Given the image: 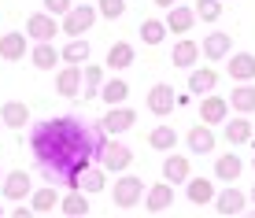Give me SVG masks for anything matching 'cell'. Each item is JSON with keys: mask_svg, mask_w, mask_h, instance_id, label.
<instances>
[{"mask_svg": "<svg viewBox=\"0 0 255 218\" xmlns=\"http://www.w3.org/2000/svg\"><path fill=\"white\" fill-rule=\"evenodd\" d=\"M104 137H108L104 129L85 126L82 118L59 115V118H45V122L33 126L30 148H33L37 167L45 170V178L52 181V185L78 189L82 185V174L93 167Z\"/></svg>", "mask_w": 255, "mask_h": 218, "instance_id": "1", "label": "cell"}, {"mask_svg": "<svg viewBox=\"0 0 255 218\" xmlns=\"http://www.w3.org/2000/svg\"><path fill=\"white\" fill-rule=\"evenodd\" d=\"M96 19H100V11H96L89 0H82V4H74L63 19H59V30H63L67 37H85V33L96 26Z\"/></svg>", "mask_w": 255, "mask_h": 218, "instance_id": "2", "label": "cell"}, {"mask_svg": "<svg viewBox=\"0 0 255 218\" xmlns=\"http://www.w3.org/2000/svg\"><path fill=\"white\" fill-rule=\"evenodd\" d=\"M96 159H100V167L108 170V174H122L133 163V152H129L126 144H119L115 137H104L100 141V152H96Z\"/></svg>", "mask_w": 255, "mask_h": 218, "instance_id": "3", "label": "cell"}, {"mask_svg": "<svg viewBox=\"0 0 255 218\" xmlns=\"http://www.w3.org/2000/svg\"><path fill=\"white\" fill-rule=\"evenodd\" d=\"M137 204H144V181H140L137 174H122L115 181V207L133 211Z\"/></svg>", "mask_w": 255, "mask_h": 218, "instance_id": "4", "label": "cell"}, {"mask_svg": "<svg viewBox=\"0 0 255 218\" xmlns=\"http://www.w3.org/2000/svg\"><path fill=\"white\" fill-rule=\"evenodd\" d=\"M133 126H137V111L126 108V104L108 108V115L100 118V129H104L108 137H119V133H126V129H133Z\"/></svg>", "mask_w": 255, "mask_h": 218, "instance_id": "5", "label": "cell"}, {"mask_svg": "<svg viewBox=\"0 0 255 218\" xmlns=\"http://www.w3.org/2000/svg\"><path fill=\"white\" fill-rule=\"evenodd\" d=\"M174 108H178V93H174V85L159 82V85L148 89V111H152V115L166 118V115H174Z\"/></svg>", "mask_w": 255, "mask_h": 218, "instance_id": "6", "label": "cell"}, {"mask_svg": "<svg viewBox=\"0 0 255 218\" xmlns=\"http://www.w3.org/2000/svg\"><path fill=\"white\" fill-rule=\"evenodd\" d=\"M56 33H59V22L52 11H33L26 19V37L30 41H56Z\"/></svg>", "mask_w": 255, "mask_h": 218, "instance_id": "7", "label": "cell"}, {"mask_svg": "<svg viewBox=\"0 0 255 218\" xmlns=\"http://www.w3.org/2000/svg\"><path fill=\"white\" fill-rule=\"evenodd\" d=\"M200 118H204L207 126H222V122L230 118V100H226V97H215V93L200 97Z\"/></svg>", "mask_w": 255, "mask_h": 218, "instance_id": "8", "label": "cell"}, {"mask_svg": "<svg viewBox=\"0 0 255 218\" xmlns=\"http://www.w3.org/2000/svg\"><path fill=\"white\" fill-rule=\"evenodd\" d=\"M233 52V37L226 30H215V33H207L204 37V45H200V56L211 59V63H218V59H226Z\"/></svg>", "mask_w": 255, "mask_h": 218, "instance_id": "9", "label": "cell"}, {"mask_svg": "<svg viewBox=\"0 0 255 218\" xmlns=\"http://www.w3.org/2000/svg\"><path fill=\"white\" fill-rule=\"evenodd\" d=\"M0 193H4V200H26L33 193V178L26 170H11V174H4V181H0Z\"/></svg>", "mask_w": 255, "mask_h": 218, "instance_id": "10", "label": "cell"}, {"mask_svg": "<svg viewBox=\"0 0 255 218\" xmlns=\"http://www.w3.org/2000/svg\"><path fill=\"white\" fill-rule=\"evenodd\" d=\"M174 207V185L170 181H159V185H152L144 193V211L148 215H163V211H170Z\"/></svg>", "mask_w": 255, "mask_h": 218, "instance_id": "11", "label": "cell"}, {"mask_svg": "<svg viewBox=\"0 0 255 218\" xmlns=\"http://www.w3.org/2000/svg\"><path fill=\"white\" fill-rule=\"evenodd\" d=\"M56 93L67 97V100L82 97V67L78 63H63V71L56 74Z\"/></svg>", "mask_w": 255, "mask_h": 218, "instance_id": "12", "label": "cell"}, {"mask_svg": "<svg viewBox=\"0 0 255 218\" xmlns=\"http://www.w3.org/2000/svg\"><path fill=\"white\" fill-rule=\"evenodd\" d=\"M185 144H189V152L192 155H207V152H215V126H207V122H200V126H192L189 133H185Z\"/></svg>", "mask_w": 255, "mask_h": 218, "instance_id": "13", "label": "cell"}, {"mask_svg": "<svg viewBox=\"0 0 255 218\" xmlns=\"http://www.w3.org/2000/svg\"><path fill=\"white\" fill-rule=\"evenodd\" d=\"M196 26V11L185 4H174V7H166V30L170 33H178V37H185V33Z\"/></svg>", "mask_w": 255, "mask_h": 218, "instance_id": "14", "label": "cell"}, {"mask_svg": "<svg viewBox=\"0 0 255 218\" xmlns=\"http://www.w3.org/2000/svg\"><path fill=\"white\" fill-rule=\"evenodd\" d=\"M215 85H218L215 67H192L189 71V93L192 97H207V93H215Z\"/></svg>", "mask_w": 255, "mask_h": 218, "instance_id": "15", "label": "cell"}, {"mask_svg": "<svg viewBox=\"0 0 255 218\" xmlns=\"http://www.w3.org/2000/svg\"><path fill=\"white\" fill-rule=\"evenodd\" d=\"M189 178H192L189 159H185V155H178V152H170L163 159V181H170V185H185Z\"/></svg>", "mask_w": 255, "mask_h": 218, "instance_id": "16", "label": "cell"}, {"mask_svg": "<svg viewBox=\"0 0 255 218\" xmlns=\"http://www.w3.org/2000/svg\"><path fill=\"white\" fill-rule=\"evenodd\" d=\"M226 63H230V78L233 82H252L255 78V56L252 52H230Z\"/></svg>", "mask_w": 255, "mask_h": 218, "instance_id": "17", "label": "cell"}, {"mask_svg": "<svg viewBox=\"0 0 255 218\" xmlns=\"http://www.w3.org/2000/svg\"><path fill=\"white\" fill-rule=\"evenodd\" d=\"M59 52L52 41H33V48H30V63L37 67V71H56V63H59Z\"/></svg>", "mask_w": 255, "mask_h": 218, "instance_id": "18", "label": "cell"}, {"mask_svg": "<svg viewBox=\"0 0 255 218\" xmlns=\"http://www.w3.org/2000/svg\"><path fill=\"white\" fill-rule=\"evenodd\" d=\"M26 33L22 30H11V33H4L0 37V59H7V63H15V59H22V56H30L26 52Z\"/></svg>", "mask_w": 255, "mask_h": 218, "instance_id": "19", "label": "cell"}, {"mask_svg": "<svg viewBox=\"0 0 255 218\" xmlns=\"http://www.w3.org/2000/svg\"><path fill=\"white\" fill-rule=\"evenodd\" d=\"M222 137H226V144H248L252 141V122H248V115L226 118L222 122Z\"/></svg>", "mask_w": 255, "mask_h": 218, "instance_id": "20", "label": "cell"}, {"mask_svg": "<svg viewBox=\"0 0 255 218\" xmlns=\"http://www.w3.org/2000/svg\"><path fill=\"white\" fill-rule=\"evenodd\" d=\"M185 196H189V204H196V207L215 204V181L211 178H189L185 181Z\"/></svg>", "mask_w": 255, "mask_h": 218, "instance_id": "21", "label": "cell"}, {"mask_svg": "<svg viewBox=\"0 0 255 218\" xmlns=\"http://www.w3.org/2000/svg\"><path fill=\"white\" fill-rule=\"evenodd\" d=\"M244 207H248V196L237 193V189H222V193H215V211L218 215H244Z\"/></svg>", "mask_w": 255, "mask_h": 218, "instance_id": "22", "label": "cell"}, {"mask_svg": "<svg viewBox=\"0 0 255 218\" xmlns=\"http://www.w3.org/2000/svg\"><path fill=\"white\" fill-rule=\"evenodd\" d=\"M230 108L237 111V115H255V85H248V82L233 85V93H230Z\"/></svg>", "mask_w": 255, "mask_h": 218, "instance_id": "23", "label": "cell"}, {"mask_svg": "<svg viewBox=\"0 0 255 218\" xmlns=\"http://www.w3.org/2000/svg\"><path fill=\"white\" fill-rule=\"evenodd\" d=\"M196 59H200V45L196 41H178V45H174V52H170V63L174 67H181V71H192V67H196Z\"/></svg>", "mask_w": 255, "mask_h": 218, "instance_id": "24", "label": "cell"}, {"mask_svg": "<svg viewBox=\"0 0 255 218\" xmlns=\"http://www.w3.org/2000/svg\"><path fill=\"white\" fill-rule=\"evenodd\" d=\"M0 118H4L7 129H26V122H30V108H26L22 100H7L4 108H0Z\"/></svg>", "mask_w": 255, "mask_h": 218, "instance_id": "25", "label": "cell"}, {"mask_svg": "<svg viewBox=\"0 0 255 218\" xmlns=\"http://www.w3.org/2000/svg\"><path fill=\"white\" fill-rule=\"evenodd\" d=\"M241 170H244V159L237 152H226V155H218V159H215V178L218 181H237V178H241Z\"/></svg>", "mask_w": 255, "mask_h": 218, "instance_id": "26", "label": "cell"}, {"mask_svg": "<svg viewBox=\"0 0 255 218\" xmlns=\"http://www.w3.org/2000/svg\"><path fill=\"white\" fill-rule=\"evenodd\" d=\"M59 211H63L67 218H85L89 215V200H85L82 189H67V196L59 200Z\"/></svg>", "mask_w": 255, "mask_h": 218, "instance_id": "27", "label": "cell"}, {"mask_svg": "<svg viewBox=\"0 0 255 218\" xmlns=\"http://www.w3.org/2000/svg\"><path fill=\"white\" fill-rule=\"evenodd\" d=\"M100 85H104V67L100 63H85V71H82V97L96 100L100 97Z\"/></svg>", "mask_w": 255, "mask_h": 218, "instance_id": "28", "label": "cell"}, {"mask_svg": "<svg viewBox=\"0 0 255 218\" xmlns=\"http://www.w3.org/2000/svg\"><path fill=\"white\" fill-rule=\"evenodd\" d=\"M59 200H63V196H56V185H48V189L30 193V207H33V215H52L59 207Z\"/></svg>", "mask_w": 255, "mask_h": 218, "instance_id": "29", "label": "cell"}, {"mask_svg": "<svg viewBox=\"0 0 255 218\" xmlns=\"http://www.w3.org/2000/svg\"><path fill=\"white\" fill-rule=\"evenodd\" d=\"M59 56H63V63H78V67H85L93 52H89V41H85V37H70Z\"/></svg>", "mask_w": 255, "mask_h": 218, "instance_id": "30", "label": "cell"}, {"mask_svg": "<svg viewBox=\"0 0 255 218\" xmlns=\"http://www.w3.org/2000/svg\"><path fill=\"white\" fill-rule=\"evenodd\" d=\"M129 63H133V45L129 41H115L108 48V71H126Z\"/></svg>", "mask_w": 255, "mask_h": 218, "instance_id": "31", "label": "cell"}, {"mask_svg": "<svg viewBox=\"0 0 255 218\" xmlns=\"http://www.w3.org/2000/svg\"><path fill=\"white\" fill-rule=\"evenodd\" d=\"M126 97H129V85L122 82V78H111V82L100 85V100L108 104V108H115V104H126Z\"/></svg>", "mask_w": 255, "mask_h": 218, "instance_id": "32", "label": "cell"}, {"mask_svg": "<svg viewBox=\"0 0 255 218\" xmlns=\"http://www.w3.org/2000/svg\"><path fill=\"white\" fill-rule=\"evenodd\" d=\"M78 189H82L85 196L104 193V189H108V170H104V167H89V170L82 174V185H78Z\"/></svg>", "mask_w": 255, "mask_h": 218, "instance_id": "33", "label": "cell"}, {"mask_svg": "<svg viewBox=\"0 0 255 218\" xmlns=\"http://www.w3.org/2000/svg\"><path fill=\"white\" fill-rule=\"evenodd\" d=\"M166 33H170V30H166V19H144V22H140V41H144V45H163V41H166Z\"/></svg>", "mask_w": 255, "mask_h": 218, "instance_id": "34", "label": "cell"}, {"mask_svg": "<svg viewBox=\"0 0 255 218\" xmlns=\"http://www.w3.org/2000/svg\"><path fill=\"white\" fill-rule=\"evenodd\" d=\"M148 144H152L155 152H174V144H178V129H174V126H155L152 133H148Z\"/></svg>", "mask_w": 255, "mask_h": 218, "instance_id": "35", "label": "cell"}, {"mask_svg": "<svg viewBox=\"0 0 255 218\" xmlns=\"http://www.w3.org/2000/svg\"><path fill=\"white\" fill-rule=\"evenodd\" d=\"M192 11H196V19H204V22H218L222 19V0H196Z\"/></svg>", "mask_w": 255, "mask_h": 218, "instance_id": "36", "label": "cell"}, {"mask_svg": "<svg viewBox=\"0 0 255 218\" xmlns=\"http://www.w3.org/2000/svg\"><path fill=\"white\" fill-rule=\"evenodd\" d=\"M96 11H100V19H122L126 0H96Z\"/></svg>", "mask_w": 255, "mask_h": 218, "instance_id": "37", "label": "cell"}, {"mask_svg": "<svg viewBox=\"0 0 255 218\" xmlns=\"http://www.w3.org/2000/svg\"><path fill=\"white\" fill-rule=\"evenodd\" d=\"M70 7H74V0H45V11H52L56 19H63Z\"/></svg>", "mask_w": 255, "mask_h": 218, "instance_id": "38", "label": "cell"}, {"mask_svg": "<svg viewBox=\"0 0 255 218\" xmlns=\"http://www.w3.org/2000/svg\"><path fill=\"white\" fill-rule=\"evenodd\" d=\"M11 215H15V218H30V215H33V207H26V204H22V207H15Z\"/></svg>", "mask_w": 255, "mask_h": 218, "instance_id": "39", "label": "cell"}, {"mask_svg": "<svg viewBox=\"0 0 255 218\" xmlns=\"http://www.w3.org/2000/svg\"><path fill=\"white\" fill-rule=\"evenodd\" d=\"M155 4H159V7H163V11H166V7H174V4H181V0H155Z\"/></svg>", "mask_w": 255, "mask_h": 218, "instance_id": "40", "label": "cell"}, {"mask_svg": "<svg viewBox=\"0 0 255 218\" xmlns=\"http://www.w3.org/2000/svg\"><path fill=\"white\" fill-rule=\"evenodd\" d=\"M248 200H252V204H255V185H252V196H248Z\"/></svg>", "mask_w": 255, "mask_h": 218, "instance_id": "41", "label": "cell"}, {"mask_svg": "<svg viewBox=\"0 0 255 218\" xmlns=\"http://www.w3.org/2000/svg\"><path fill=\"white\" fill-rule=\"evenodd\" d=\"M0 133H4V118H0Z\"/></svg>", "mask_w": 255, "mask_h": 218, "instance_id": "42", "label": "cell"}, {"mask_svg": "<svg viewBox=\"0 0 255 218\" xmlns=\"http://www.w3.org/2000/svg\"><path fill=\"white\" fill-rule=\"evenodd\" d=\"M0 181H4V170H0Z\"/></svg>", "mask_w": 255, "mask_h": 218, "instance_id": "43", "label": "cell"}, {"mask_svg": "<svg viewBox=\"0 0 255 218\" xmlns=\"http://www.w3.org/2000/svg\"><path fill=\"white\" fill-rule=\"evenodd\" d=\"M252 170H255V159H252Z\"/></svg>", "mask_w": 255, "mask_h": 218, "instance_id": "44", "label": "cell"}, {"mask_svg": "<svg viewBox=\"0 0 255 218\" xmlns=\"http://www.w3.org/2000/svg\"><path fill=\"white\" fill-rule=\"evenodd\" d=\"M0 215H4V207H0Z\"/></svg>", "mask_w": 255, "mask_h": 218, "instance_id": "45", "label": "cell"}, {"mask_svg": "<svg viewBox=\"0 0 255 218\" xmlns=\"http://www.w3.org/2000/svg\"><path fill=\"white\" fill-rule=\"evenodd\" d=\"M222 4H226V0H222Z\"/></svg>", "mask_w": 255, "mask_h": 218, "instance_id": "46", "label": "cell"}]
</instances>
